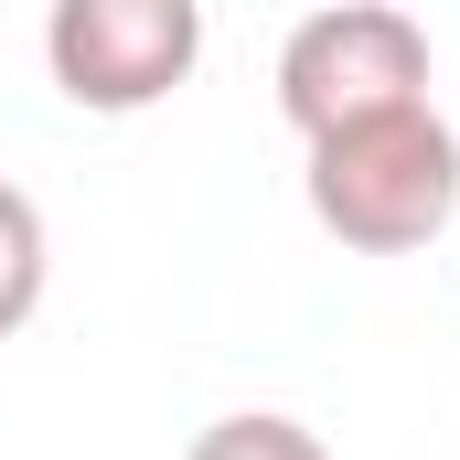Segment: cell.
I'll return each instance as SVG.
<instances>
[{
    "label": "cell",
    "mask_w": 460,
    "mask_h": 460,
    "mask_svg": "<svg viewBox=\"0 0 460 460\" xmlns=\"http://www.w3.org/2000/svg\"><path fill=\"white\" fill-rule=\"evenodd\" d=\"M300 150H311V172H300L311 226L343 235L353 257H418L460 215V128L429 97L385 108V118H353V128H322Z\"/></svg>",
    "instance_id": "1"
},
{
    "label": "cell",
    "mask_w": 460,
    "mask_h": 460,
    "mask_svg": "<svg viewBox=\"0 0 460 460\" xmlns=\"http://www.w3.org/2000/svg\"><path fill=\"white\" fill-rule=\"evenodd\" d=\"M418 97H429V32L396 0H322L279 43V118L300 139L385 118V108H418Z\"/></svg>",
    "instance_id": "2"
},
{
    "label": "cell",
    "mask_w": 460,
    "mask_h": 460,
    "mask_svg": "<svg viewBox=\"0 0 460 460\" xmlns=\"http://www.w3.org/2000/svg\"><path fill=\"white\" fill-rule=\"evenodd\" d=\"M43 65L86 118H139L193 86L204 65V0H54Z\"/></svg>",
    "instance_id": "3"
},
{
    "label": "cell",
    "mask_w": 460,
    "mask_h": 460,
    "mask_svg": "<svg viewBox=\"0 0 460 460\" xmlns=\"http://www.w3.org/2000/svg\"><path fill=\"white\" fill-rule=\"evenodd\" d=\"M43 279H54V235H43V204L22 182H0V332H22L43 311Z\"/></svg>",
    "instance_id": "4"
},
{
    "label": "cell",
    "mask_w": 460,
    "mask_h": 460,
    "mask_svg": "<svg viewBox=\"0 0 460 460\" xmlns=\"http://www.w3.org/2000/svg\"><path fill=\"white\" fill-rule=\"evenodd\" d=\"M182 460H332V450H322L300 418H268V407H246V418H215V429H204Z\"/></svg>",
    "instance_id": "5"
}]
</instances>
